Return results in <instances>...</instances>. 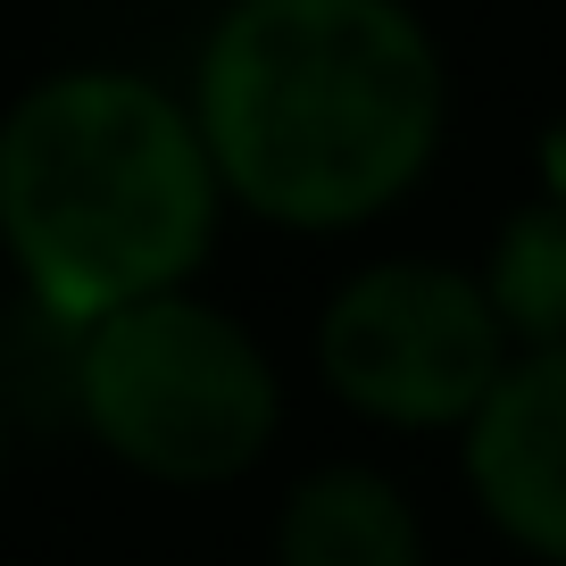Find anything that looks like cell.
Returning <instances> with one entry per match:
<instances>
[{"label": "cell", "instance_id": "cell-6", "mask_svg": "<svg viewBox=\"0 0 566 566\" xmlns=\"http://www.w3.org/2000/svg\"><path fill=\"white\" fill-rule=\"evenodd\" d=\"M275 566H424V533L384 467H317L275 516Z\"/></svg>", "mask_w": 566, "mask_h": 566}, {"label": "cell", "instance_id": "cell-4", "mask_svg": "<svg viewBox=\"0 0 566 566\" xmlns=\"http://www.w3.org/2000/svg\"><path fill=\"white\" fill-rule=\"evenodd\" d=\"M475 266L450 259H375L317 317V375L342 408L400 433H450L483 408L509 367Z\"/></svg>", "mask_w": 566, "mask_h": 566}, {"label": "cell", "instance_id": "cell-5", "mask_svg": "<svg viewBox=\"0 0 566 566\" xmlns=\"http://www.w3.org/2000/svg\"><path fill=\"white\" fill-rule=\"evenodd\" d=\"M467 433V483L516 549L566 566V350H516Z\"/></svg>", "mask_w": 566, "mask_h": 566}, {"label": "cell", "instance_id": "cell-1", "mask_svg": "<svg viewBox=\"0 0 566 566\" xmlns=\"http://www.w3.org/2000/svg\"><path fill=\"white\" fill-rule=\"evenodd\" d=\"M184 108L233 209L350 233L424 184L450 75L408 0H226Z\"/></svg>", "mask_w": 566, "mask_h": 566}, {"label": "cell", "instance_id": "cell-3", "mask_svg": "<svg viewBox=\"0 0 566 566\" xmlns=\"http://www.w3.org/2000/svg\"><path fill=\"white\" fill-rule=\"evenodd\" d=\"M67 408L117 467L192 492L266 459L283 424V384L259 334L184 283L75 325Z\"/></svg>", "mask_w": 566, "mask_h": 566}, {"label": "cell", "instance_id": "cell-7", "mask_svg": "<svg viewBox=\"0 0 566 566\" xmlns=\"http://www.w3.org/2000/svg\"><path fill=\"white\" fill-rule=\"evenodd\" d=\"M483 301H492L509 350H566V200L542 192L492 233L483 259Z\"/></svg>", "mask_w": 566, "mask_h": 566}, {"label": "cell", "instance_id": "cell-8", "mask_svg": "<svg viewBox=\"0 0 566 566\" xmlns=\"http://www.w3.org/2000/svg\"><path fill=\"white\" fill-rule=\"evenodd\" d=\"M0 475H9V400H0Z\"/></svg>", "mask_w": 566, "mask_h": 566}, {"label": "cell", "instance_id": "cell-2", "mask_svg": "<svg viewBox=\"0 0 566 566\" xmlns=\"http://www.w3.org/2000/svg\"><path fill=\"white\" fill-rule=\"evenodd\" d=\"M226 226L184 92L134 67H67L0 117V250L51 325L184 292Z\"/></svg>", "mask_w": 566, "mask_h": 566}]
</instances>
